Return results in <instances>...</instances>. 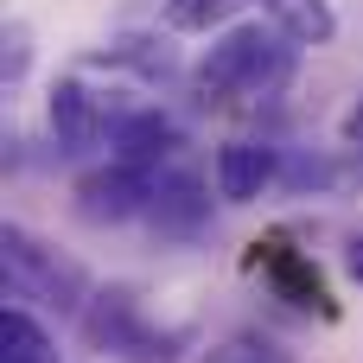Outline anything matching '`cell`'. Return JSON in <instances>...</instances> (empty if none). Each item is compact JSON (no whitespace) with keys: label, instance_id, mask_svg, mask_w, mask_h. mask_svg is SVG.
<instances>
[{"label":"cell","instance_id":"cell-9","mask_svg":"<svg viewBox=\"0 0 363 363\" xmlns=\"http://www.w3.org/2000/svg\"><path fill=\"white\" fill-rule=\"evenodd\" d=\"M268 13H274L281 38H294V45H332L338 38L332 0H268Z\"/></svg>","mask_w":363,"mask_h":363},{"label":"cell","instance_id":"cell-7","mask_svg":"<svg viewBox=\"0 0 363 363\" xmlns=\"http://www.w3.org/2000/svg\"><path fill=\"white\" fill-rule=\"evenodd\" d=\"M147 217H153V230L185 236V230H198V223L211 217V198H204V185H198L191 172L160 166V172H153V198H147Z\"/></svg>","mask_w":363,"mask_h":363},{"label":"cell","instance_id":"cell-5","mask_svg":"<svg viewBox=\"0 0 363 363\" xmlns=\"http://www.w3.org/2000/svg\"><path fill=\"white\" fill-rule=\"evenodd\" d=\"M274 179H281V153L274 147H262V140L217 147V198L223 204H255Z\"/></svg>","mask_w":363,"mask_h":363},{"label":"cell","instance_id":"cell-3","mask_svg":"<svg viewBox=\"0 0 363 363\" xmlns=\"http://www.w3.org/2000/svg\"><path fill=\"white\" fill-rule=\"evenodd\" d=\"M147 198H153V172L115 160L77 185V217L83 223H128V217H147Z\"/></svg>","mask_w":363,"mask_h":363},{"label":"cell","instance_id":"cell-15","mask_svg":"<svg viewBox=\"0 0 363 363\" xmlns=\"http://www.w3.org/2000/svg\"><path fill=\"white\" fill-rule=\"evenodd\" d=\"M274 281H281L287 294H300V300H319V281H313V268H306V262H294V255H281V262H274Z\"/></svg>","mask_w":363,"mask_h":363},{"label":"cell","instance_id":"cell-6","mask_svg":"<svg viewBox=\"0 0 363 363\" xmlns=\"http://www.w3.org/2000/svg\"><path fill=\"white\" fill-rule=\"evenodd\" d=\"M108 140H115V160H121V166H140V172H160V166L179 153V128H172L160 108H134V115H121Z\"/></svg>","mask_w":363,"mask_h":363},{"label":"cell","instance_id":"cell-12","mask_svg":"<svg viewBox=\"0 0 363 363\" xmlns=\"http://www.w3.org/2000/svg\"><path fill=\"white\" fill-rule=\"evenodd\" d=\"M236 6H242V0H166L160 19H166L172 32H211V26H223Z\"/></svg>","mask_w":363,"mask_h":363},{"label":"cell","instance_id":"cell-18","mask_svg":"<svg viewBox=\"0 0 363 363\" xmlns=\"http://www.w3.org/2000/svg\"><path fill=\"white\" fill-rule=\"evenodd\" d=\"M345 134H351V147H363V102L345 115Z\"/></svg>","mask_w":363,"mask_h":363},{"label":"cell","instance_id":"cell-8","mask_svg":"<svg viewBox=\"0 0 363 363\" xmlns=\"http://www.w3.org/2000/svg\"><path fill=\"white\" fill-rule=\"evenodd\" d=\"M45 115H51V140H57L64 153H89V147H96V134H102L96 96H89L77 77L51 83V102H45Z\"/></svg>","mask_w":363,"mask_h":363},{"label":"cell","instance_id":"cell-14","mask_svg":"<svg viewBox=\"0 0 363 363\" xmlns=\"http://www.w3.org/2000/svg\"><path fill=\"white\" fill-rule=\"evenodd\" d=\"M179 345H185V332H147V338L134 345V357H128V363H172V357H179Z\"/></svg>","mask_w":363,"mask_h":363},{"label":"cell","instance_id":"cell-11","mask_svg":"<svg viewBox=\"0 0 363 363\" xmlns=\"http://www.w3.org/2000/svg\"><path fill=\"white\" fill-rule=\"evenodd\" d=\"M96 64H134L140 77H172V70H179L172 45H160V38H140V32H121L108 51H96Z\"/></svg>","mask_w":363,"mask_h":363},{"label":"cell","instance_id":"cell-2","mask_svg":"<svg viewBox=\"0 0 363 363\" xmlns=\"http://www.w3.org/2000/svg\"><path fill=\"white\" fill-rule=\"evenodd\" d=\"M0 268H6V294H13V300H45V306L83 319V306H89L83 268L64 262V255H51V249H45L38 236H26L19 223H6V236H0Z\"/></svg>","mask_w":363,"mask_h":363},{"label":"cell","instance_id":"cell-13","mask_svg":"<svg viewBox=\"0 0 363 363\" xmlns=\"http://www.w3.org/2000/svg\"><path fill=\"white\" fill-rule=\"evenodd\" d=\"M26 64H32V26H26V19H6V45H0V77H6V83H19V77H26Z\"/></svg>","mask_w":363,"mask_h":363},{"label":"cell","instance_id":"cell-17","mask_svg":"<svg viewBox=\"0 0 363 363\" xmlns=\"http://www.w3.org/2000/svg\"><path fill=\"white\" fill-rule=\"evenodd\" d=\"M345 268H351V274H357V281H363V230H357V236H351V249H345Z\"/></svg>","mask_w":363,"mask_h":363},{"label":"cell","instance_id":"cell-4","mask_svg":"<svg viewBox=\"0 0 363 363\" xmlns=\"http://www.w3.org/2000/svg\"><path fill=\"white\" fill-rule=\"evenodd\" d=\"M83 345L89 351H115V357H134V345L147 338V325H140V300H134V287H102V294H89V306H83Z\"/></svg>","mask_w":363,"mask_h":363},{"label":"cell","instance_id":"cell-19","mask_svg":"<svg viewBox=\"0 0 363 363\" xmlns=\"http://www.w3.org/2000/svg\"><path fill=\"white\" fill-rule=\"evenodd\" d=\"M255 363H262V357H255ZM268 363H274V357H268Z\"/></svg>","mask_w":363,"mask_h":363},{"label":"cell","instance_id":"cell-10","mask_svg":"<svg viewBox=\"0 0 363 363\" xmlns=\"http://www.w3.org/2000/svg\"><path fill=\"white\" fill-rule=\"evenodd\" d=\"M0 363H57L51 332L26 306H0Z\"/></svg>","mask_w":363,"mask_h":363},{"label":"cell","instance_id":"cell-1","mask_svg":"<svg viewBox=\"0 0 363 363\" xmlns=\"http://www.w3.org/2000/svg\"><path fill=\"white\" fill-rule=\"evenodd\" d=\"M287 70H294V45H274V32H262V26H236V32H223L204 57H198V70H191V89L204 96V102H223V96H268L274 83H287Z\"/></svg>","mask_w":363,"mask_h":363},{"label":"cell","instance_id":"cell-16","mask_svg":"<svg viewBox=\"0 0 363 363\" xmlns=\"http://www.w3.org/2000/svg\"><path fill=\"white\" fill-rule=\"evenodd\" d=\"M281 179H287V185H325V179H332V166H325V160H287V166H281Z\"/></svg>","mask_w":363,"mask_h":363}]
</instances>
